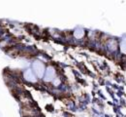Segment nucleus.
<instances>
[{
	"mask_svg": "<svg viewBox=\"0 0 126 117\" xmlns=\"http://www.w3.org/2000/svg\"><path fill=\"white\" fill-rule=\"evenodd\" d=\"M45 71H46V74H45V80L46 81H50L54 78L55 70L52 67H48L47 68V70H45Z\"/></svg>",
	"mask_w": 126,
	"mask_h": 117,
	"instance_id": "f03ea898",
	"label": "nucleus"
},
{
	"mask_svg": "<svg viewBox=\"0 0 126 117\" xmlns=\"http://www.w3.org/2000/svg\"><path fill=\"white\" fill-rule=\"evenodd\" d=\"M33 69H34V72L36 73V75L39 77V78H42L44 76V73H45V67L44 65L41 63V62H35L33 64Z\"/></svg>",
	"mask_w": 126,
	"mask_h": 117,
	"instance_id": "f257e3e1",
	"label": "nucleus"
},
{
	"mask_svg": "<svg viewBox=\"0 0 126 117\" xmlns=\"http://www.w3.org/2000/svg\"><path fill=\"white\" fill-rule=\"evenodd\" d=\"M120 50L122 53L126 54V38H124L122 41H121V44H120Z\"/></svg>",
	"mask_w": 126,
	"mask_h": 117,
	"instance_id": "39448f33",
	"label": "nucleus"
},
{
	"mask_svg": "<svg viewBox=\"0 0 126 117\" xmlns=\"http://www.w3.org/2000/svg\"><path fill=\"white\" fill-rule=\"evenodd\" d=\"M24 78L27 80V81H30V82H35L36 81V78H35V75L33 73L31 69H27L25 72H24Z\"/></svg>",
	"mask_w": 126,
	"mask_h": 117,
	"instance_id": "7ed1b4c3",
	"label": "nucleus"
},
{
	"mask_svg": "<svg viewBox=\"0 0 126 117\" xmlns=\"http://www.w3.org/2000/svg\"><path fill=\"white\" fill-rule=\"evenodd\" d=\"M83 34H84V31H83V29H81V28L76 29L75 32H74V35H75L76 38H81V37L83 36Z\"/></svg>",
	"mask_w": 126,
	"mask_h": 117,
	"instance_id": "20e7f679",
	"label": "nucleus"
},
{
	"mask_svg": "<svg viewBox=\"0 0 126 117\" xmlns=\"http://www.w3.org/2000/svg\"><path fill=\"white\" fill-rule=\"evenodd\" d=\"M59 83H60V81H59L58 79H56V80L54 81V85H58V84H59Z\"/></svg>",
	"mask_w": 126,
	"mask_h": 117,
	"instance_id": "423d86ee",
	"label": "nucleus"
}]
</instances>
